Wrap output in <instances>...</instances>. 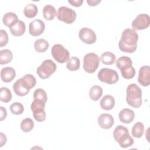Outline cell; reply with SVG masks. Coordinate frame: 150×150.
I'll return each mask as SVG.
<instances>
[{
    "label": "cell",
    "mask_w": 150,
    "mask_h": 150,
    "mask_svg": "<svg viewBox=\"0 0 150 150\" xmlns=\"http://www.w3.org/2000/svg\"><path fill=\"white\" fill-rule=\"evenodd\" d=\"M138 35L133 29H125L122 33L121 38L118 43L121 51L126 53H134L137 48Z\"/></svg>",
    "instance_id": "obj_1"
},
{
    "label": "cell",
    "mask_w": 150,
    "mask_h": 150,
    "mask_svg": "<svg viewBox=\"0 0 150 150\" xmlns=\"http://www.w3.org/2000/svg\"><path fill=\"white\" fill-rule=\"evenodd\" d=\"M126 101L128 105L134 108L139 107L142 103V90L135 83L130 84L127 87Z\"/></svg>",
    "instance_id": "obj_2"
},
{
    "label": "cell",
    "mask_w": 150,
    "mask_h": 150,
    "mask_svg": "<svg viewBox=\"0 0 150 150\" xmlns=\"http://www.w3.org/2000/svg\"><path fill=\"white\" fill-rule=\"evenodd\" d=\"M114 138L121 148H126L134 144L133 138L129 135L128 129L123 125H118L113 132Z\"/></svg>",
    "instance_id": "obj_3"
},
{
    "label": "cell",
    "mask_w": 150,
    "mask_h": 150,
    "mask_svg": "<svg viewBox=\"0 0 150 150\" xmlns=\"http://www.w3.org/2000/svg\"><path fill=\"white\" fill-rule=\"evenodd\" d=\"M57 66L50 59L45 60L37 68L36 73L42 79H46L51 76L56 70Z\"/></svg>",
    "instance_id": "obj_4"
},
{
    "label": "cell",
    "mask_w": 150,
    "mask_h": 150,
    "mask_svg": "<svg viewBox=\"0 0 150 150\" xmlns=\"http://www.w3.org/2000/svg\"><path fill=\"white\" fill-rule=\"evenodd\" d=\"M100 59L94 53H88L83 58V69L88 73H93L99 66Z\"/></svg>",
    "instance_id": "obj_5"
},
{
    "label": "cell",
    "mask_w": 150,
    "mask_h": 150,
    "mask_svg": "<svg viewBox=\"0 0 150 150\" xmlns=\"http://www.w3.org/2000/svg\"><path fill=\"white\" fill-rule=\"evenodd\" d=\"M97 77L100 81L108 84H113L117 83L119 79L117 72L108 68L101 69L97 74Z\"/></svg>",
    "instance_id": "obj_6"
},
{
    "label": "cell",
    "mask_w": 150,
    "mask_h": 150,
    "mask_svg": "<svg viewBox=\"0 0 150 150\" xmlns=\"http://www.w3.org/2000/svg\"><path fill=\"white\" fill-rule=\"evenodd\" d=\"M45 103L39 100H34L31 104L30 108L33 117L38 122H42L46 119V114L45 111Z\"/></svg>",
    "instance_id": "obj_7"
},
{
    "label": "cell",
    "mask_w": 150,
    "mask_h": 150,
    "mask_svg": "<svg viewBox=\"0 0 150 150\" xmlns=\"http://www.w3.org/2000/svg\"><path fill=\"white\" fill-rule=\"evenodd\" d=\"M51 54L54 59L60 63H64L69 59V52L60 44L54 45L51 49Z\"/></svg>",
    "instance_id": "obj_8"
},
{
    "label": "cell",
    "mask_w": 150,
    "mask_h": 150,
    "mask_svg": "<svg viewBox=\"0 0 150 150\" xmlns=\"http://www.w3.org/2000/svg\"><path fill=\"white\" fill-rule=\"evenodd\" d=\"M57 19L67 24H71L74 22L76 18V12L67 6L59 7L57 12Z\"/></svg>",
    "instance_id": "obj_9"
},
{
    "label": "cell",
    "mask_w": 150,
    "mask_h": 150,
    "mask_svg": "<svg viewBox=\"0 0 150 150\" xmlns=\"http://www.w3.org/2000/svg\"><path fill=\"white\" fill-rule=\"evenodd\" d=\"M150 23V18L148 14H139L132 22V27L134 30H144L146 29Z\"/></svg>",
    "instance_id": "obj_10"
},
{
    "label": "cell",
    "mask_w": 150,
    "mask_h": 150,
    "mask_svg": "<svg viewBox=\"0 0 150 150\" xmlns=\"http://www.w3.org/2000/svg\"><path fill=\"white\" fill-rule=\"evenodd\" d=\"M80 39L84 43L91 45L96 42L97 36L95 32L88 28H83L79 32Z\"/></svg>",
    "instance_id": "obj_11"
},
{
    "label": "cell",
    "mask_w": 150,
    "mask_h": 150,
    "mask_svg": "<svg viewBox=\"0 0 150 150\" xmlns=\"http://www.w3.org/2000/svg\"><path fill=\"white\" fill-rule=\"evenodd\" d=\"M45 29V23L40 19H35L29 23V33L33 36H38L43 33Z\"/></svg>",
    "instance_id": "obj_12"
},
{
    "label": "cell",
    "mask_w": 150,
    "mask_h": 150,
    "mask_svg": "<svg viewBox=\"0 0 150 150\" xmlns=\"http://www.w3.org/2000/svg\"><path fill=\"white\" fill-rule=\"evenodd\" d=\"M138 83L142 86L146 87L150 84V67L148 65L143 66L139 70Z\"/></svg>",
    "instance_id": "obj_13"
},
{
    "label": "cell",
    "mask_w": 150,
    "mask_h": 150,
    "mask_svg": "<svg viewBox=\"0 0 150 150\" xmlns=\"http://www.w3.org/2000/svg\"><path fill=\"white\" fill-rule=\"evenodd\" d=\"M98 123L101 128L109 129L114 125V120L111 114L104 113L98 117Z\"/></svg>",
    "instance_id": "obj_14"
},
{
    "label": "cell",
    "mask_w": 150,
    "mask_h": 150,
    "mask_svg": "<svg viewBox=\"0 0 150 150\" xmlns=\"http://www.w3.org/2000/svg\"><path fill=\"white\" fill-rule=\"evenodd\" d=\"M118 117L121 122L124 124H129L134 120L135 113L131 109L124 108L120 111Z\"/></svg>",
    "instance_id": "obj_15"
},
{
    "label": "cell",
    "mask_w": 150,
    "mask_h": 150,
    "mask_svg": "<svg viewBox=\"0 0 150 150\" xmlns=\"http://www.w3.org/2000/svg\"><path fill=\"white\" fill-rule=\"evenodd\" d=\"M11 33L15 36H20L24 34L26 30V26L25 23L18 20L13 25L9 28Z\"/></svg>",
    "instance_id": "obj_16"
},
{
    "label": "cell",
    "mask_w": 150,
    "mask_h": 150,
    "mask_svg": "<svg viewBox=\"0 0 150 150\" xmlns=\"http://www.w3.org/2000/svg\"><path fill=\"white\" fill-rule=\"evenodd\" d=\"M16 76V72L13 68L11 67H6L1 71V77L5 83L12 81Z\"/></svg>",
    "instance_id": "obj_17"
},
{
    "label": "cell",
    "mask_w": 150,
    "mask_h": 150,
    "mask_svg": "<svg viewBox=\"0 0 150 150\" xmlns=\"http://www.w3.org/2000/svg\"><path fill=\"white\" fill-rule=\"evenodd\" d=\"M132 62L130 57L128 56H121L116 61V66L120 70V71L128 70L132 67Z\"/></svg>",
    "instance_id": "obj_18"
},
{
    "label": "cell",
    "mask_w": 150,
    "mask_h": 150,
    "mask_svg": "<svg viewBox=\"0 0 150 150\" xmlns=\"http://www.w3.org/2000/svg\"><path fill=\"white\" fill-rule=\"evenodd\" d=\"M20 80L23 87L29 91L32 88L34 87L36 84V80L35 77L31 74H25L21 78Z\"/></svg>",
    "instance_id": "obj_19"
},
{
    "label": "cell",
    "mask_w": 150,
    "mask_h": 150,
    "mask_svg": "<svg viewBox=\"0 0 150 150\" xmlns=\"http://www.w3.org/2000/svg\"><path fill=\"white\" fill-rule=\"evenodd\" d=\"M100 104L102 109L110 110L112 109L115 105V99L114 97L111 95H105L101 98Z\"/></svg>",
    "instance_id": "obj_20"
},
{
    "label": "cell",
    "mask_w": 150,
    "mask_h": 150,
    "mask_svg": "<svg viewBox=\"0 0 150 150\" xmlns=\"http://www.w3.org/2000/svg\"><path fill=\"white\" fill-rule=\"evenodd\" d=\"M43 15L47 21H52L57 15L56 9L52 5H46L43 9Z\"/></svg>",
    "instance_id": "obj_21"
},
{
    "label": "cell",
    "mask_w": 150,
    "mask_h": 150,
    "mask_svg": "<svg viewBox=\"0 0 150 150\" xmlns=\"http://www.w3.org/2000/svg\"><path fill=\"white\" fill-rule=\"evenodd\" d=\"M103 94V89L101 86L94 85L93 86L89 91L90 98L94 101L98 100Z\"/></svg>",
    "instance_id": "obj_22"
},
{
    "label": "cell",
    "mask_w": 150,
    "mask_h": 150,
    "mask_svg": "<svg viewBox=\"0 0 150 150\" xmlns=\"http://www.w3.org/2000/svg\"><path fill=\"white\" fill-rule=\"evenodd\" d=\"M18 21V16L15 13L11 12L6 13L4 15L2 18V21L4 24L9 28L11 27Z\"/></svg>",
    "instance_id": "obj_23"
},
{
    "label": "cell",
    "mask_w": 150,
    "mask_h": 150,
    "mask_svg": "<svg viewBox=\"0 0 150 150\" xmlns=\"http://www.w3.org/2000/svg\"><path fill=\"white\" fill-rule=\"evenodd\" d=\"M49 44L47 40L44 39H39L34 43V48L37 52L43 53L47 50Z\"/></svg>",
    "instance_id": "obj_24"
},
{
    "label": "cell",
    "mask_w": 150,
    "mask_h": 150,
    "mask_svg": "<svg viewBox=\"0 0 150 150\" xmlns=\"http://www.w3.org/2000/svg\"><path fill=\"white\" fill-rule=\"evenodd\" d=\"M101 62L105 65H111L114 63L116 60L115 55L110 52H105L100 56Z\"/></svg>",
    "instance_id": "obj_25"
},
{
    "label": "cell",
    "mask_w": 150,
    "mask_h": 150,
    "mask_svg": "<svg viewBox=\"0 0 150 150\" xmlns=\"http://www.w3.org/2000/svg\"><path fill=\"white\" fill-rule=\"evenodd\" d=\"M13 59L12 52L9 49H4L0 51V64H5L10 63Z\"/></svg>",
    "instance_id": "obj_26"
},
{
    "label": "cell",
    "mask_w": 150,
    "mask_h": 150,
    "mask_svg": "<svg viewBox=\"0 0 150 150\" xmlns=\"http://www.w3.org/2000/svg\"><path fill=\"white\" fill-rule=\"evenodd\" d=\"M13 90L17 96H21V97L25 96L27 95L29 92V90H28L25 89L23 87V86L22 85V83L21 82L20 79L17 80L15 82V83L13 84Z\"/></svg>",
    "instance_id": "obj_27"
},
{
    "label": "cell",
    "mask_w": 150,
    "mask_h": 150,
    "mask_svg": "<svg viewBox=\"0 0 150 150\" xmlns=\"http://www.w3.org/2000/svg\"><path fill=\"white\" fill-rule=\"evenodd\" d=\"M38 12V7L33 4H28L23 9L25 16L28 18H32L36 16Z\"/></svg>",
    "instance_id": "obj_28"
},
{
    "label": "cell",
    "mask_w": 150,
    "mask_h": 150,
    "mask_svg": "<svg viewBox=\"0 0 150 150\" xmlns=\"http://www.w3.org/2000/svg\"><path fill=\"white\" fill-rule=\"evenodd\" d=\"M144 126L141 122H137L135 123L132 128L131 134L135 138H141L144 134Z\"/></svg>",
    "instance_id": "obj_29"
},
{
    "label": "cell",
    "mask_w": 150,
    "mask_h": 150,
    "mask_svg": "<svg viewBox=\"0 0 150 150\" xmlns=\"http://www.w3.org/2000/svg\"><path fill=\"white\" fill-rule=\"evenodd\" d=\"M80 62L78 57H71L67 61L66 67L70 71H76L80 68Z\"/></svg>",
    "instance_id": "obj_30"
},
{
    "label": "cell",
    "mask_w": 150,
    "mask_h": 150,
    "mask_svg": "<svg viewBox=\"0 0 150 150\" xmlns=\"http://www.w3.org/2000/svg\"><path fill=\"white\" fill-rule=\"evenodd\" d=\"M34 127V122L30 118L23 119L21 122V128L25 132H30Z\"/></svg>",
    "instance_id": "obj_31"
},
{
    "label": "cell",
    "mask_w": 150,
    "mask_h": 150,
    "mask_svg": "<svg viewBox=\"0 0 150 150\" xmlns=\"http://www.w3.org/2000/svg\"><path fill=\"white\" fill-rule=\"evenodd\" d=\"M12 99V93L10 90L5 87L1 88L0 100L4 103H8Z\"/></svg>",
    "instance_id": "obj_32"
},
{
    "label": "cell",
    "mask_w": 150,
    "mask_h": 150,
    "mask_svg": "<svg viewBox=\"0 0 150 150\" xmlns=\"http://www.w3.org/2000/svg\"><path fill=\"white\" fill-rule=\"evenodd\" d=\"M33 99L39 100L46 103L47 100V94L43 89L37 88L33 93Z\"/></svg>",
    "instance_id": "obj_33"
},
{
    "label": "cell",
    "mask_w": 150,
    "mask_h": 150,
    "mask_svg": "<svg viewBox=\"0 0 150 150\" xmlns=\"http://www.w3.org/2000/svg\"><path fill=\"white\" fill-rule=\"evenodd\" d=\"M10 111L13 114L19 115L23 112L24 107L23 105L18 102H15L10 105Z\"/></svg>",
    "instance_id": "obj_34"
},
{
    "label": "cell",
    "mask_w": 150,
    "mask_h": 150,
    "mask_svg": "<svg viewBox=\"0 0 150 150\" xmlns=\"http://www.w3.org/2000/svg\"><path fill=\"white\" fill-rule=\"evenodd\" d=\"M121 74L122 77L125 79H131L135 75V69L134 67H132L128 70L121 71Z\"/></svg>",
    "instance_id": "obj_35"
},
{
    "label": "cell",
    "mask_w": 150,
    "mask_h": 150,
    "mask_svg": "<svg viewBox=\"0 0 150 150\" xmlns=\"http://www.w3.org/2000/svg\"><path fill=\"white\" fill-rule=\"evenodd\" d=\"M8 42V36L6 30H0V47H3L7 45Z\"/></svg>",
    "instance_id": "obj_36"
},
{
    "label": "cell",
    "mask_w": 150,
    "mask_h": 150,
    "mask_svg": "<svg viewBox=\"0 0 150 150\" xmlns=\"http://www.w3.org/2000/svg\"><path fill=\"white\" fill-rule=\"evenodd\" d=\"M68 2L73 6L79 7L82 5L83 1V0H69Z\"/></svg>",
    "instance_id": "obj_37"
},
{
    "label": "cell",
    "mask_w": 150,
    "mask_h": 150,
    "mask_svg": "<svg viewBox=\"0 0 150 150\" xmlns=\"http://www.w3.org/2000/svg\"><path fill=\"white\" fill-rule=\"evenodd\" d=\"M0 109H1V114H0V120L2 121L4 119H5V118L7 116V112L5 108H4L3 107L1 106L0 107Z\"/></svg>",
    "instance_id": "obj_38"
},
{
    "label": "cell",
    "mask_w": 150,
    "mask_h": 150,
    "mask_svg": "<svg viewBox=\"0 0 150 150\" xmlns=\"http://www.w3.org/2000/svg\"><path fill=\"white\" fill-rule=\"evenodd\" d=\"M7 138L6 135L2 132L0 133V147H2L4 144H6Z\"/></svg>",
    "instance_id": "obj_39"
},
{
    "label": "cell",
    "mask_w": 150,
    "mask_h": 150,
    "mask_svg": "<svg viewBox=\"0 0 150 150\" xmlns=\"http://www.w3.org/2000/svg\"><path fill=\"white\" fill-rule=\"evenodd\" d=\"M101 2V0H87V3L90 6H96Z\"/></svg>",
    "instance_id": "obj_40"
}]
</instances>
